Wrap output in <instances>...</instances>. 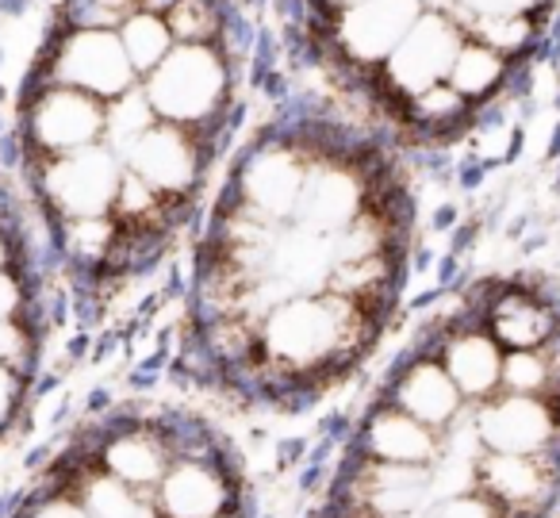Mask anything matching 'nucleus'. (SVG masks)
I'll list each match as a JSON object with an SVG mask.
<instances>
[{
    "instance_id": "f257e3e1",
    "label": "nucleus",
    "mask_w": 560,
    "mask_h": 518,
    "mask_svg": "<svg viewBox=\"0 0 560 518\" xmlns=\"http://www.w3.org/2000/svg\"><path fill=\"white\" fill-rule=\"evenodd\" d=\"M384 326H388L384 319L346 296L315 292L292 296L280 308H272L257 326V342H261V361L269 369L319 380L330 392L338 380L361 369Z\"/></svg>"
},
{
    "instance_id": "f03ea898",
    "label": "nucleus",
    "mask_w": 560,
    "mask_h": 518,
    "mask_svg": "<svg viewBox=\"0 0 560 518\" xmlns=\"http://www.w3.org/2000/svg\"><path fill=\"white\" fill-rule=\"evenodd\" d=\"M234 85L238 73L226 62L219 47H185L177 43L173 55L158 66L150 78H142L150 108L158 112L162 124L188 127L211 147L223 116L234 108Z\"/></svg>"
},
{
    "instance_id": "7ed1b4c3",
    "label": "nucleus",
    "mask_w": 560,
    "mask_h": 518,
    "mask_svg": "<svg viewBox=\"0 0 560 518\" xmlns=\"http://www.w3.org/2000/svg\"><path fill=\"white\" fill-rule=\"evenodd\" d=\"M124 158L104 142H96V147L78 150V154L27 162L20 177H24L32 200L55 223H73V219L112 216L119 188H124Z\"/></svg>"
},
{
    "instance_id": "20e7f679",
    "label": "nucleus",
    "mask_w": 560,
    "mask_h": 518,
    "mask_svg": "<svg viewBox=\"0 0 560 518\" xmlns=\"http://www.w3.org/2000/svg\"><path fill=\"white\" fill-rule=\"evenodd\" d=\"M43 85H66L112 104L142 81L116 32H62L58 27L43 43L32 78H24V93Z\"/></svg>"
},
{
    "instance_id": "39448f33",
    "label": "nucleus",
    "mask_w": 560,
    "mask_h": 518,
    "mask_svg": "<svg viewBox=\"0 0 560 518\" xmlns=\"http://www.w3.org/2000/svg\"><path fill=\"white\" fill-rule=\"evenodd\" d=\"M104 116H108V104L78 89L43 85L20 93L16 131L27 147V162L78 154L104 142Z\"/></svg>"
},
{
    "instance_id": "423d86ee",
    "label": "nucleus",
    "mask_w": 560,
    "mask_h": 518,
    "mask_svg": "<svg viewBox=\"0 0 560 518\" xmlns=\"http://www.w3.org/2000/svg\"><path fill=\"white\" fill-rule=\"evenodd\" d=\"M376 154L381 150H373L361 162H342V158H323V154L307 158L304 196H300V208L292 216V223L312 234H323V239L358 223L373 208L376 185L388 177V165Z\"/></svg>"
},
{
    "instance_id": "0eeeda50",
    "label": "nucleus",
    "mask_w": 560,
    "mask_h": 518,
    "mask_svg": "<svg viewBox=\"0 0 560 518\" xmlns=\"http://www.w3.org/2000/svg\"><path fill=\"white\" fill-rule=\"evenodd\" d=\"M307 181V154L296 142L280 139L272 131H261L234 162V173L226 185L234 188L242 208L261 216L265 223H292L304 196Z\"/></svg>"
},
{
    "instance_id": "6e6552de",
    "label": "nucleus",
    "mask_w": 560,
    "mask_h": 518,
    "mask_svg": "<svg viewBox=\"0 0 560 518\" xmlns=\"http://www.w3.org/2000/svg\"><path fill=\"white\" fill-rule=\"evenodd\" d=\"M215 162L211 147L188 127L154 124L124 158V170L135 173L142 185L154 188L162 200L192 208V200L203 193V181Z\"/></svg>"
},
{
    "instance_id": "1a4fd4ad",
    "label": "nucleus",
    "mask_w": 560,
    "mask_h": 518,
    "mask_svg": "<svg viewBox=\"0 0 560 518\" xmlns=\"http://www.w3.org/2000/svg\"><path fill=\"white\" fill-rule=\"evenodd\" d=\"M465 43V27L453 20L450 9H427L407 39L396 47V55L381 66V89L392 104H404L411 96L427 93L434 85L450 81V70L457 62V50Z\"/></svg>"
},
{
    "instance_id": "9d476101",
    "label": "nucleus",
    "mask_w": 560,
    "mask_h": 518,
    "mask_svg": "<svg viewBox=\"0 0 560 518\" xmlns=\"http://www.w3.org/2000/svg\"><path fill=\"white\" fill-rule=\"evenodd\" d=\"M422 12L427 0H350L330 16V55L346 66L381 73Z\"/></svg>"
},
{
    "instance_id": "9b49d317",
    "label": "nucleus",
    "mask_w": 560,
    "mask_h": 518,
    "mask_svg": "<svg viewBox=\"0 0 560 518\" xmlns=\"http://www.w3.org/2000/svg\"><path fill=\"white\" fill-rule=\"evenodd\" d=\"M238 449L208 461H173L150 492L158 518H231L246 503Z\"/></svg>"
},
{
    "instance_id": "f8f14e48",
    "label": "nucleus",
    "mask_w": 560,
    "mask_h": 518,
    "mask_svg": "<svg viewBox=\"0 0 560 518\" xmlns=\"http://www.w3.org/2000/svg\"><path fill=\"white\" fill-rule=\"evenodd\" d=\"M376 400L407 411V415L427 423L438 434H445L468 411V400L453 384V377L438 361V354H419L411 342L384 369L381 384H376Z\"/></svg>"
},
{
    "instance_id": "ddd939ff",
    "label": "nucleus",
    "mask_w": 560,
    "mask_h": 518,
    "mask_svg": "<svg viewBox=\"0 0 560 518\" xmlns=\"http://www.w3.org/2000/svg\"><path fill=\"white\" fill-rule=\"evenodd\" d=\"M483 453L545 457L560 453V403L552 395L499 392L472 407Z\"/></svg>"
},
{
    "instance_id": "4468645a",
    "label": "nucleus",
    "mask_w": 560,
    "mask_h": 518,
    "mask_svg": "<svg viewBox=\"0 0 560 518\" xmlns=\"http://www.w3.org/2000/svg\"><path fill=\"white\" fill-rule=\"evenodd\" d=\"M350 446L369 461L384 464H419V469H434L445 453V438L430 430L427 423L411 418L407 411L392 407L384 400H369V407L358 415Z\"/></svg>"
},
{
    "instance_id": "2eb2a0df",
    "label": "nucleus",
    "mask_w": 560,
    "mask_h": 518,
    "mask_svg": "<svg viewBox=\"0 0 560 518\" xmlns=\"http://www.w3.org/2000/svg\"><path fill=\"white\" fill-rule=\"evenodd\" d=\"M483 326L506 354H514V349H545L560 331V311L529 285L526 273H514V277L495 280Z\"/></svg>"
},
{
    "instance_id": "dca6fc26",
    "label": "nucleus",
    "mask_w": 560,
    "mask_h": 518,
    "mask_svg": "<svg viewBox=\"0 0 560 518\" xmlns=\"http://www.w3.org/2000/svg\"><path fill=\"white\" fill-rule=\"evenodd\" d=\"M442 315L450 331H445L442 346H438V361L445 365V372H450L453 384L460 388L468 407H480L491 395L503 392L506 349L491 338V331L483 323H460V319L453 315V308H445Z\"/></svg>"
},
{
    "instance_id": "f3484780",
    "label": "nucleus",
    "mask_w": 560,
    "mask_h": 518,
    "mask_svg": "<svg viewBox=\"0 0 560 518\" xmlns=\"http://www.w3.org/2000/svg\"><path fill=\"white\" fill-rule=\"evenodd\" d=\"M330 273H335L330 239L304 231L296 223L277 227L269 254H265V277L289 288V296H315L330 288Z\"/></svg>"
},
{
    "instance_id": "a211bd4d",
    "label": "nucleus",
    "mask_w": 560,
    "mask_h": 518,
    "mask_svg": "<svg viewBox=\"0 0 560 518\" xmlns=\"http://www.w3.org/2000/svg\"><path fill=\"white\" fill-rule=\"evenodd\" d=\"M506 73H511V58H503L499 50L483 47V43H476V39H465L457 50V62H453V70H450V85L457 89L472 108H480V104L503 96Z\"/></svg>"
},
{
    "instance_id": "6ab92c4d",
    "label": "nucleus",
    "mask_w": 560,
    "mask_h": 518,
    "mask_svg": "<svg viewBox=\"0 0 560 518\" xmlns=\"http://www.w3.org/2000/svg\"><path fill=\"white\" fill-rule=\"evenodd\" d=\"M116 35H119V43H124L127 58H131L135 73H139V81L150 78V73H154L158 66L173 55V47H177L170 24H165V16H158V12H142V9L135 12V16L127 20Z\"/></svg>"
},
{
    "instance_id": "aec40b11",
    "label": "nucleus",
    "mask_w": 560,
    "mask_h": 518,
    "mask_svg": "<svg viewBox=\"0 0 560 518\" xmlns=\"http://www.w3.org/2000/svg\"><path fill=\"white\" fill-rule=\"evenodd\" d=\"M154 124H162V119L150 108L142 85H135L131 93H124L119 101L108 104V116H104V147H112L119 158H127V150H131Z\"/></svg>"
},
{
    "instance_id": "412c9836",
    "label": "nucleus",
    "mask_w": 560,
    "mask_h": 518,
    "mask_svg": "<svg viewBox=\"0 0 560 518\" xmlns=\"http://www.w3.org/2000/svg\"><path fill=\"white\" fill-rule=\"evenodd\" d=\"M223 16L226 0H177L165 12V24H170L173 39L185 47H215L219 32H223Z\"/></svg>"
},
{
    "instance_id": "4be33fe9",
    "label": "nucleus",
    "mask_w": 560,
    "mask_h": 518,
    "mask_svg": "<svg viewBox=\"0 0 560 518\" xmlns=\"http://www.w3.org/2000/svg\"><path fill=\"white\" fill-rule=\"evenodd\" d=\"M139 12V0H58L62 32H119Z\"/></svg>"
},
{
    "instance_id": "5701e85b",
    "label": "nucleus",
    "mask_w": 560,
    "mask_h": 518,
    "mask_svg": "<svg viewBox=\"0 0 560 518\" xmlns=\"http://www.w3.org/2000/svg\"><path fill=\"white\" fill-rule=\"evenodd\" d=\"M503 392L557 395V369L545 349H514L503 357Z\"/></svg>"
},
{
    "instance_id": "b1692460",
    "label": "nucleus",
    "mask_w": 560,
    "mask_h": 518,
    "mask_svg": "<svg viewBox=\"0 0 560 518\" xmlns=\"http://www.w3.org/2000/svg\"><path fill=\"white\" fill-rule=\"evenodd\" d=\"M43 334L24 319H4L0 323V365H12L16 372L35 380V372L43 369Z\"/></svg>"
},
{
    "instance_id": "393cba45",
    "label": "nucleus",
    "mask_w": 560,
    "mask_h": 518,
    "mask_svg": "<svg viewBox=\"0 0 560 518\" xmlns=\"http://www.w3.org/2000/svg\"><path fill=\"white\" fill-rule=\"evenodd\" d=\"M16 518H93V515H89L70 492L39 480L35 487H27V499H24V507L16 510Z\"/></svg>"
},
{
    "instance_id": "a878e982",
    "label": "nucleus",
    "mask_w": 560,
    "mask_h": 518,
    "mask_svg": "<svg viewBox=\"0 0 560 518\" xmlns=\"http://www.w3.org/2000/svg\"><path fill=\"white\" fill-rule=\"evenodd\" d=\"M32 403V377L16 372L12 365H0V438L16 430Z\"/></svg>"
},
{
    "instance_id": "bb28decb",
    "label": "nucleus",
    "mask_w": 560,
    "mask_h": 518,
    "mask_svg": "<svg viewBox=\"0 0 560 518\" xmlns=\"http://www.w3.org/2000/svg\"><path fill=\"white\" fill-rule=\"evenodd\" d=\"M453 20L468 16H541L552 12V0H450Z\"/></svg>"
},
{
    "instance_id": "cd10ccee",
    "label": "nucleus",
    "mask_w": 560,
    "mask_h": 518,
    "mask_svg": "<svg viewBox=\"0 0 560 518\" xmlns=\"http://www.w3.org/2000/svg\"><path fill=\"white\" fill-rule=\"evenodd\" d=\"M35 300V285L20 269L0 273V323L4 319H27Z\"/></svg>"
},
{
    "instance_id": "c85d7f7f",
    "label": "nucleus",
    "mask_w": 560,
    "mask_h": 518,
    "mask_svg": "<svg viewBox=\"0 0 560 518\" xmlns=\"http://www.w3.org/2000/svg\"><path fill=\"white\" fill-rule=\"evenodd\" d=\"M438 518H511L499 503H491L483 492H465L457 499L438 503Z\"/></svg>"
},
{
    "instance_id": "c756f323",
    "label": "nucleus",
    "mask_w": 560,
    "mask_h": 518,
    "mask_svg": "<svg viewBox=\"0 0 560 518\" xmlns=\"http://www.w3.org/2000/svg\"><path fill=\"white\" fill-rule=\"evenodd\" d=\"M312 453V438H280L277 446H272V461H277L280 472H289V469H300L304 464V457Z\"/></svg>"
},
{
    "instance_id": "7c9ffc66",
    "label": "nucleus",
    "mask_w": 560,
    "mask_h": 518,
    "mask_svg": "<svg viewBox=\"0 0 560 518\" xmlns=\"http://www.w3.org/2000/svg\"><path fill=\"white\" fill-rule=\"evenodd\" d=\"M116 392H112L108 384H96V388H89V395H85V403H81V415L85 418H104L112 407H116Z\"/></svg>"
},
{
    "instance_id": "2f4dec72",
    "label": "nucleus",
    "mask_w": 560,
    "mask_h": 518,
    "mask_svg": "<svg viewBox=\"0 0 560 518\" xmlns=\"http://www.w3.org/2000/svg\"><path fill=\"white\" fill-rule=\"evenodd\" d=\"M460 208L457 204H442V208H434V216H430V231H438V234H453L460 227Z\"/></svg>"
},
{
    "instance_id": "473e14b6",
    "label": "nucleus",
    "mask_w": 560,
    "mask_h": 518,
    "mask_svg": "<svg viewBox=\"0 0 560 518\" xmlns=\"http://www.w3.org/2000/svg\"><path fill=\"white\" fill-rule=\"evenodd\" d=\"M20 265V250H16V242L9 239V234L0 231V273L4 269H16Z\"/></svg>"
},
{
    "instance_id": "72a5a7b5",
    "label": "nucleus",
    "mask_w": 560,
    "mask_h": 518,
    "mask_svg": "<svg viewBox=\"0 0 560 518\" xmlns=\"http://www.w3.org/2000/svg\"><path fill=\"white\" fill-rule=\"evenodd\" d=\"M173 4H177V0H139L142 12H158V16H165V12H170Z\"/></svg>"
},
{
    "instance_id": "f704fd0d",
    "label": "nucleus",
    "mask_w": 560,
    "mask_h": 518,
    "mask_svg": "<svg viewBox=\"0 0 560 518\" xmlns=\"http://www.w3.org/2000/svg\"><path fill=\"white\" fill-rule=\"evenodd\" d=\"M315 4H323V9L335 12V9H342V4H350V0H315Z\"/></svg>"
}]
</instances>
